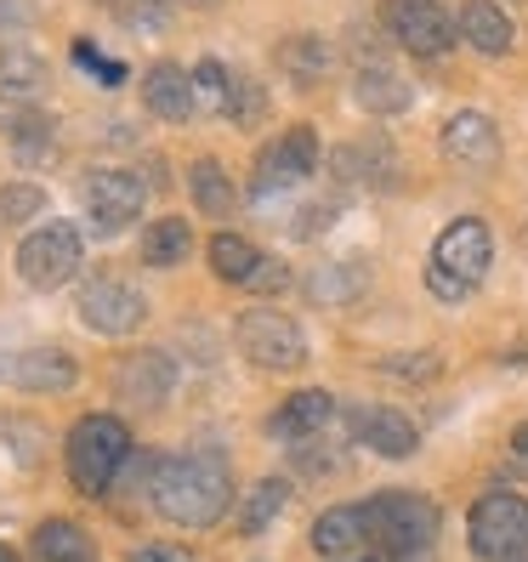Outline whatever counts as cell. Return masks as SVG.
I'll list each match as a JSON object with an SVG mask.
<instances>
[{
    "mask_svg": "<svg viewBox=\"0 0 528 562\" xmlns=\"http://www.w3.org/2000/svg\"><path fill=\"white\" fill-rule=\"evenodd\" d=\"M148 501L165 522L177 528H211L222 522L227 501H234V472H227V454L200 443L188 454L159 460L154 477H148Z\"/></svg>",
    "mask_w": 528,
    "mask_h": 562,
    "instance_id": "6da1fadb",
    "label": "cell"
},
{
    "mask_svg": "<svg viewBox=\"0 0 528 562\" xmlns=\"http://www.w3.org/2000/svg\"><path fill=\"white\" fill-rule=\"evenodd\" d=\"M364 522H370V551H381V562H432V540L443 517L426 494L381 488L364 501Z\"/></svg>",
    "mask_w": 528,
    "mask_h": 562,
    "instance_id": "7a4b0ae2",
    "label": "cell"
},
{
    "mask_svg": "<svg viewBox=\"0 0 528 562\" xmlns=\"http://www.w3.org/2000/svg\"><path fill=\"white\" fill-rule=\"evenodd\" d=\"M488 261H494V234L478 216H454L432 245V261H426V290L449 307L472 302L478 284L488 279Z\"/></svg>",
    "mask_w": 528,
    "mask_h": 562,
    "instance_id": "3957f363",
    "label": "cell"
},
{
    "mask_svg": "<svg viewBox=\"0 0 528 562\" xmlns=\"http://www.w3.org/2000/svg\"><path fill=\"white\" fill-rule=\"evenodd\" d=\"M313 171H318V137H313V125H290L284 137L273 148H261V159H256V177H250L256 216H268V222L284 216L290 193L302 188Z\"/></svg>",
    "mask_w": 528,
    "mask_h": 562,
    "instance_id": "277c9868",
    "label": "cell"
},
{
    "mask_svg": "<svg viewBox=\"0 0 528 562\" xmlns=\"http://www.w3.org/2000/svg\"><path fill=\"white\" fill-rule=\"evenodd\" d=\"M63 460H69V483L80 494H109L114 488V472L131 460V432L120 415H80L75 432H69V449H63Z\"/></svg>",
    "mask_w": 528,
    "mask_h": 562,
    "instance_id": "5b68a950",
    "label": "cell"
},
{
    "mask_svg": "<svg viewBox=\"0 0 528 562\" xmlns=\"http://www.w3.org/2000/svg\"><path fill=\"white\" fill-rule=\"evenodd\" d=\"M467 540L483 562H528V501L512 488H488L467 517Z\"/></svg>",
    "mask_w": 528,
    "mask_h": 562,
    "instance_id": "8992f818",
    "label": "cell"
},
{
    "mask_svg": "<svg viewBox=\"0 0 528 562\" xmlns=\"http://www.w3.org/2000/svg\"><path fill=\"white\" fill-rule=\"evenodd\" d=\"M234 341L256 370H273V375H290V370L307 363L302 324H295L290 313H279V307H245L239 324H234Z\"/></svg>",
    "mask_w": 528,
    "mask_h": 562,
    "instance_id": "52a82bcc",
    "label": "cell"
},
{
    "mask_svg": "<svg viewBox=\"0 0 528 562\" xmlns=\"http://www.w3.org/2000/svg\"><path fill=\"white\" fill-rule=\"evenodd\" d=\"M80 273V227L69 222H46L18 245V279L29 290H57Z\"/></svg>",
    "mask_w": 528,
    "mask_h": 562,
    "instance_id": "ba28073f",
    "label": "cell"
},
{
    "mask_svg": "<svg viewBox=\"0 0 528 562\" xmlns=\"http://www.w3.org/2000/svg\"><path fill=\"white\" fill-rule=\"evenodd\" d=\"M148 200V188L137 171H120V165H103V171H86L80 177V205H86V222L97 227V234H114V227L137 222Z\"/></svg>",
    "mask_w": 528,
    "mask_h": 562,
    "instance_id": "9c48e42d",
    "label": "cell"
},
{
    "mask_svg": "<svg viewBox=\"0 0 528 562\" xmlns=\"http://www.w3.org/2000/svg\"><path fill=\"white\" fill-rule=\"evenodd\" d=\"M381 23L392 29V41L415 57H443L460 35V23L438 7V0H386L381 7Z\"/></svg>",
    "mask_w": 528,
    "mask_h": 562,
    "instance_id": "30bf717a",
    "label": "cell"
},
{
    "mask_svg": "<svg viewBox=\"0 0 528 562\" xmlns=\"http://www.w3.org/2000/svg\"><path fill=\"white\" fill-rule=\"evenodd\" d=\"M80 324L97 336H137V324L148 318V295L125 279H91L75 302Z\"/></svg>",
    "mask_w": 528,
    "mask_h": 562,
    "instance_id": "8fae6325",
    "label": "cell"
},
{
    "mask_svg": "<svg viewBox=\"0 0 528 562\" xmlns=\"http://www.w3.org/2000/svg\"><path fill=\"white\" fill-rule=\"evenodd\" d=\"M347 432H352V443L375 449L381 460H409L420 449L415 420L404 409H392V404H352L347 409Z\"/></svg>",
    "mask_w": 528,
    "mask_h": 562,
    "instance_id": "7c38bea8",
    "label": "cell"
},
{
    "mask_svg": "<svg viewBox=\"0 0 528 562\" xmlns=\"http://www.w3.org/2000/svg\"><path fill=\"white\" fill-rule=\"evenodd\" d=\"M443 154L454 165H467V171H488V165H501V131H494V120L483 109H460L443 120Z\"/></svg>",
    "mask_w": 528,
    "mask_h": 562,
    "instance_id": "4fadbf2b",
    "label": "cell"
},
{
    "mask_svg": "<svg viewBox=\"0 0 528 562\" xmlns=\"http://www.w3.org/2000/svg\"><path fill=\"white\" fill-rule=\"evenodd\" d=\"M143 109L165 125H188L200 114V91H193V69L182 63H154L143 75Z\"/></svg>",
    "mask_w": 528,
    "mask_h": 562,
    "instance_id": "5bb4252c",
    "label": "cell"
},
{
    "mask_svg": "<svg viewBox=\"0 0 528 562\" xmlns=\"http://www.w3.org/2000/svg\"><path fill=\"white\" fill-rule=\"evenodd\" d=\"M0 381H12L18 392H69L75 358L63 347H23L12 358H0Z\"/></svg>",
    "mask_w": 528,
    "mask_h": 562,
    "instance_id": "9a60e30c",
    "label": "cell"
},
{
    "mask_svg": "<svg viewBox=\"0 0 528 562\" xmlns=\"http://www.w3.org/2000/svg\"><path fill=\"white\" fill-rule=\"evenodd\" d=\"M171 381H177V363H171V352H159V347H143V352L120 358V370H114V392L125 404H137V409H154L165 392H171Z\"/></svg>",
    "mask_w": 528,
    "mask_h": 562,
    "instance_id": "2e32d148",
    "label": "cell"
},
{
    "mask_svg": "<svg viewBox=\"0 0 528 562\" xmlns=\"http://www.w3.org/2000/svg\"><path fill=\"white\" fill-rule=\"evenodd\" d=\"M329 420H336V398H329L324 386H307V392H290V398L268 415V438L273 443H307Z\"/></svg>",
    "mask_w": 528,
    "mask_h": 562,
    "instance_id": "e0dca14e",
    "label": "cell"
},
{
    "mask_svg": "<svg viewBox=\"0 0 528 562\" xmlns=\"http://www.w3.org/2000/svg\"><path fill=\"white\" fill-rule=\"evenodd\" d=\"M313 551L329 557V562H352L370 551V522H364V506H329L318 512L313 522Z\"/></svg>",
    "mask_w": 528,
    "mask_h": 562,
    "instance_id": "ac0fdd59",
    "label": "cell"
},
{
    "mask_svg": "<svg viewBox=\"0 0 528 562\" xmlns=\"http://www.w3.org/2000/svg\"><path fill=\"white\" fill-rule=\"evenodd\" d=\"M352 97H358V109L375 114V120H392V114H404L415 103V91L404 75H392L386 63H358V75H352Z\"/></svg>",
    "mask_w": 528,
    "mask_h": 562,
    "instance_id": "d6986e66",
    "label": "cell"
},
{
    "mask_svg": "<svg viewBox=\"0 0 528 562\" xmlns=\"http://www.w3.org/2000/svg\"><path fill=\"white\" fill-rule=\"evenodd\" d=\"M46 57L35 46H0V97L7 103H35V97H46Z\"/></svg>",
    "mask_w": 528,
    "mask_h": 562,
    "instance_id": "ffe728a7",
    "label": "cell"
},
{
    "mask_svg": "<svg viewBox=\"0 0 528 562\" xmlns=\"http://www.w3.org/2000/svg\"><path fill=\"white\" fill-rule=\"evenodd\" d=\"M454 23H460V35H467L483 57H506L512 52V41H517V29H512V18L494 7V0H467V7L454 12Z\"/></svg>",
    "mask_w": 528,
    "mask_h": 562,
    "instance_id": "44dd1931",
    "label": "cell"
},
{
    "mask_svg": "<svg viewBox=\"0 0 528 562\" xmlns=\"http://www.w3.org/2000/svg\"><path fill=\"white\" fill-rule=\"evenodd\" d=\"M188 193H193V205H200L211 222H227L239 211V188H234V177L222 171V159H193L188 165Z\"/></svg>",
    "mask_w": 528,
    "mask_h": 562,
    "instance_id": "7402d4cb",
    "label": "cell"
},
{
    "mask_svg": "<svg viewBox=\"0 0 528 562\" xmlns=\"http://www.w3.org/2000/svg\"><path fill=\"white\" fill-rule=\"evenodd\" d=\"M29 546H35V562H97L91 535L80 522H69V517H46Z\"/></svg>",
    "mask_w": 528,
    "mask_h": 562,
    "instance_id": "603a6c76",
    "label": "cell"
},
{
    "mask_svg": "<svg viewBox=\"0 0 528 562\" xmlns=\"http://www.w3.org/2000/svg\"><path fill=\"white\" fill-rule=\"evenodd\" d=\"M307 290H313V302H324V307H347V302H358V295L370 290V268L364 261H318Z\"/></svg>",
    "mask_w": 528,
    "mask_h": 562,
    "instance_id": "cb8c5ba5",
    "label": "cell"
},
{
    "mask_svg": "<svg viewBox=\"0 0 528 562\" xmlns=\"http://www.w3.org/2000/svg\"><path fill=\"white\" fill-rule=\"evenodd\" d=\"M336 177H341V182H375V188H386V182H392V148H386L381 137H364V143L336 148Z\"/></svg>",
    "mask_w": 528,
    "mask_h": 562,
    "instance_id": "d4e9b609",
    "label": "cell"
},
{
    "mask_svg": "<svg viewBox=\"0 0 528 562\" xmlns=\"http://www.w3.org/2000/svg\"><path fill=\"white\" fill-rule=\"evenodd\" d=\"M205 250H211V273H216V279H227V284H250V279H256V268L268 261V256H261L245 234H216Z\"/></svg>",
    "mask_w": 528,
    "mask_h": 562,
    "instance_id": "484cf974",
    "label": "cell"
},
{
    "mask_svg": "<svg viewBox=\"0 0 528 562\" xmlns=\"http://www.w3.org/2000/svg\"><path fill=\"white\" fill-rule=\"evenodd\" d=\"M290 506V477H261L250 483L245 506H239V535H268L273 517Z\"/></svg>",
    "mask_w": 528,
    "mask_h": 562,
    "instance_id": "4316f807",
    "label": "cell"
},
{
    "mask_svg": "<svg viewBox=\"0 0 528 562\" xmlns=\"http://www.w3.org/2000/svg\"><path fill=\"white\" fill-rule=\"evenodd\" d=\"M193 91H200V109H205V114H222V120H234L239 69H227V63H216V57L193 63Z\"/></svg>",
    "mask_w": 528,
    "mask_h": 562,
    "instance_id": "83f0119b",
    "label": "cell"
},
{
    "mask_svg": "<svg viewBox=\"0 0 528 562\" xmlns=\"http://www.w3.org/2000/svg\"><path fill=\"white\" fill-rule=\"evenodd\" d=\"M279 69L295 86H318L324 69H329V46L318 35H290V41H279Z\"/></svg>",
    "mask_w": 528,
    "mask_h": 562,
    "instance_id": "f1b7e54d",
    "label": "cell"
},
{
    "mask_svg": "<svg viewBox=\"0 0 528 562\" xmlns=\"http://www.w3.org/2000/svg\"><path fill=\"white\" fill-rule=\"evenodd\" d=\"M188 250H193V234H188L182 216L148 222V234H143V261H148V268H177Z\"/></svg>",
    "mask_w": 528,
    "mask_h": 562,
    "instance_id": "f546056e",
    "label": "cell"
},
{
    "mask_svg": "<svg viewBox=\"0 0 528 562\" xmlns=\"http://www.w3.org/2000/svg\"><path fill=\"white\" fill-rule=\"evenodd\" d=\"M7 137H12V148H18V159H23V165H35V159H46V154H52V120H46V114H35V109H23V114H12V120H7Z\"/></svg>",
    "mask_w": 528,
    "mask_h": 562,
    "instance_id": "4dcf8cb0",
    "label": "cell"
},
{
    "mask_svg": "<svg viewBox=\"0 0 528 562\" xmlns=\"http://www.w3.org/2000/svg\"><path fill=\"white\" fill-rule=\"evenodd\" d=\"M41 211H46V188H35V182H7L0 188V227L35 222Z\"/></svg>",
    "mask_w": 528,
    "mask_h": 562,
    "instance_id": "1f68e13d",
    "label": "cell"
},
{
    "mask_svg": "<svg viewBox=\"0 0 528 562\" xmlns=\"http://www.w3.org/2000/svg\"><path fill=\"white\" fill-rule=\"evenodd\" d=\"M381 375H398V381H438L443 375V358L426 347V352H386L381 358Z\"/></svg>",
    "mask_w": 528,
    "mask_h": 562,
    "instance_id": "d6a6232c",
    "label": "cell"
},
{
    "mask_svg": "<svg viewBox=\"0 0 528 562\" xmlns=\"http://www.w3.org/2000/svg\"><path fill=\"white\" fill-rule=\"evenodd\" d=\"M268 120V91H261L256 75H239V97H234V125H261Z\"/></svg>",
    "mask_w": 528,
    "mask_h": 562,
    "instance_id": "836d02e7",
    "label": "cell"
},
{
    "mask_svg": "<svg viewBox=\"0 0 528 562\" xmlns=\"http://www.w3.org/2000/svg\"><path fill=\"white\" fill-rule=\"evenodd\" d=\"M75 57H80V63H86V69L97 75V86H120V80H125V63H114V57H103V52H97L91 41H80V46H75Z\"/></svg>",
    "mask_w": 528,
    "mask_h": 562,
    "instance_id": "e575fe53",
    "label": "cell"
},
{
    "mask_svg": "<svg viewBox=\"0 0 528 562\" xmlns=\"http://www.w3.org/2000/svg\"><path fill=\"white\" fill-rule=\"evenodd\" d=\"M302 211H307V216H295V222H290V234H295V239H318L324 227L336 222V200H318V205H302Z\"/></svg>",
    "mask_w": 528,
    "mask_h": 562,
    "instance_id": "d590c367",
    "label": "cell"
},
{
    "mask_svg": "<svg viewBox=\"0 0 528 562\" xmlns=\"http://www.w3.org/2000/svg\"><path fill=\"white\" fill-rule=\"evenodd\" d=\"M125 562H193V557H188L182 546H137Z\"/></svg>",
    "mask_w": 528,
    "mask_h": 562,
    "instance_id": "8d00e7d4",
    "label": "cell"
},
{
    "mask_svg": "<svg viewBox=\"0 0 528 562\" xmlns=\"http://www.w3.org/2000/svg\"><path fill=\"white\" fill-rule=\"evenodd\" d=\"M290 273H284V261H261L256 268V279H250V290H279Z\"/></svg>",
    "mask_w": 528,
    "mask_h": 562,
    "instance_id": "74e56055",
    "label": "cell"
},
{
    "mask_svg": "<svg viewBox=\"0 0 528 562\" xmlns=\"http://www.w3.org/2000/svg\"><path fill=\"white\" fill-rule=\"evenodd\" d=\"M512 449H517V454H528V420H523L517 432H512Z\"/></svg>",
    "mask_w": 528,
    "mask_h": 562,
    "instance_id": "f35d334b",
    "label": "cell"
},
{
    "mask_svg": "<svg viewBox=\"0 0 528 562\" xmlns=\"http://www.w3.org/2000/svg\"><path fill=\"white\" fill-rule=\"evenodd\" d=\"M0 562H18V551H12V546H0Z\"/></svg>",
    "mask_w": 528,
    "mask_h": 562,
    "instance_id": "ab89813d",
    "label": "cell"
},
{
    "mask_svg": "<svg viewBox=\"0 0 528 562\" xmlns=\"http://www.w3.org/2000/svg\"><path fill=\"white\" fill-rule=\"evenodd\" d=\"M193 7H211V0H193Z\"/></svg>",
    "mask_w": 528,
    "mask_h": 562,
    "instance_id": "60d3db41",
    "label": "cell"
}]
</instances>
